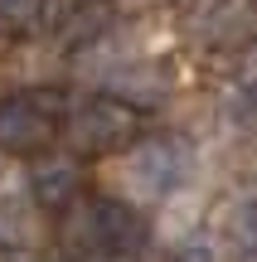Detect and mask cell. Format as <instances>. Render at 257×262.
<instances>
[{"mask_svg": "<svg viewBox=\"0 0 257 262\" xmlns=\"http://www.w3.org/2000/svg\"><path fill=\"white\" fill-rule=\"evenodd\" d=\"M58 243H63L68 257H92L102 253V224H97V199L78 194L73 204L63 209V224H58Z\"/></svg>", "mask_w": 257, "mask_h": 262, "instance_id": "6", "label": "cell"}, {"mask_svg": "<svg viewBox=\"0 0 257 262\" xmlns=\"http://www.w3.org/2000/svg\"><path fill=\"white\" fill-rule=\"evenodd\" d=\"M58 136V97L25 93L0 102V150L5 156H39Z\"/></svg>", "mask_w": 257, "mask_h": 262, "instance_id": "2", "label": "cell"}, {"mask_svg": "<svg viewBox=\"0 0 257 262\" xmlns=\"http://www.w3.org/2000/svg\"><path fill=\"white\" fill-rule=\"evenodd\" d=\"M10 262H39V257H29V253H10Z\"/></svg>", "mask_w": 257, "mask_h": 262, "instance_id": "14", "label": "cell"}, {"mask_svg": "<svg viewBox=\"0 0 257 262\" xmlns=\"http://www.w3.org/2000/svg\"><path fill=\"white\" fill-rule=\"evenodd\" d=\"M252 10H257V0H252Z\"/></svg>", "mask_w": 257, "mask_h": 262, "instance_id": "15", "label": "cell"}, {"mask_svg": "<svg viewBox=\"0 0 257 262\" xmlns=\"http://www.w3.org/2000/svg\"><path fill=\"white\" fill-rule=\"evenodd\" d=\"M83 194V170L63 156H44L34 170H29V199L39 209H68Z\"/></svg>", "mask_w": 257, "mask_h": 262, "instance_id": "4", "label": "cell"}, {"mask_svg": "<svg viewBox=\"0 0 257 262\" xmlns=\"http://www.w3.org/2000/svg\"><path fill=\"white\" fill-rule=\"evenodd\" d=\"M238 83L257 93V44L248 49V54H243V63H238Z\"/></svg>", "mask_w": 257, "mask_h": 262, "instance_id": "12", "label": "cell"}, {"mask_svg": "<svg viewBox=\"0 0 257 262\" xmlns=\"http://www.w3.org/2000/svg\"><path fill=\"white\" fill-rule=\"evenodd\" d=\"M107 25H112V5H107V0H73V5L63 10L58 39H63V44H92Z\"/></svg>", "mask_w": 257, "mask_h": 262, "instance_id": "8", "label": "cell"}, {"mask_svg": "<svg viewBox=\"0 0 257 262\" xmlns=\"http://www.w3.org/2000/svg\"><path fill=\"white\" fill-rule=\"evenodd\" d=\"M34 243V209L25 199L0 194V253H29Z\"/></svg>", "mask_w": 257, "mask_h": 262, "instance_id": "9", "label": "cell"}, {"mask_svg": "<svg viewBox=\"0 0 257 262\" xmlns=\"http://www.w3.org/2000/svg\"><path fill=\"white\" fill-rule=\"evenodd\" d=\"M97 224H102V248H112V253H141L151 238L146 214L126 199H97Z\"/></svg>", "mask_w": 257, "mask_h": 262, "instance_id": "5", "label": "cell"}, {"mask_svg": "<svg viewBox=\"0 0 257 262\" xmlns=\"http://www.w3.org/2000/svg\"><path fill=\"white\" fill-rule=\"evenodd\" d=\"M107 88H112L122 102H146V107H155V102L170 97V73H165L160 63H126V68H116V73L107 78Z\"/></svg>", "mask_w": 257, "mask_h": 262, "instance_id": "7", "label": "cell"}, {"mask_svg": "<svg viewBox=\"0 0 257 262\" xmlns=\"http://www.w3.org/2000/svg\"><path fill=\"white\" fill-rule=\"evenodd\" d=\"M233 238H238L248 253H257V199L238 209V219H233Z\"/></svg>", "mask_w": 257, "mask_h": 262, "instance_id": "11", "label": "cell"}, {"mask_svg": "<svg viewBox=\"0 0 257 262\" xmlns=\"http://www.w3.org/2000/svg\"><path fill=\"white\" fill-rule=\"evenodd\" d=\"M136 194H170L175 185L184 180V146L180 141H165V136H151L131 150V170H126Z\"/></svg>", "mask_w": 257, "mask_h": 262, "instance_id": "3", "label": "cell"}, {"mask_svg": "<svg viewBox=\"0 0 257 262\" xmlns=\"http://www.w3.org/2000/svg\"><path fill=\"white\" fill-rule=\"evenodd\" d=\"M34 10H44V0H0V29H25Z\"/></svg>", "mask_w": 257, "mask_h": 262, "instance_id": "10", "label": "cell"}, {"mask_svg": "<svg viewBox=\"0 0 257 262\" xmlns=\"http://www.w3.org/2000/svg\"><path fill=\"white\" fill-rule=\"evenodd\" d=\"M136 131H141V117H136L131 102H122L116 93L107 97H87L68 112V141L87 156H112V150L131 146Z\"/></svg>", "mask_w": 257, "mask_h": 262, "instance_id": "1", "label": "cell"}, {"mask_svg": "<svg viewBox=\"0 0 257 262\" xmlns=\"http://www.w3.org/2000/svg\"><path fill=\"white\" fill-rule=\"evenodd\" d=\"M175 262H214V253L204 243H180V253H175Z\"/></svg>", "mask_w": 257, "mask_h": 262, "instance_id": "13", "label": "cell"}]
</instances>
